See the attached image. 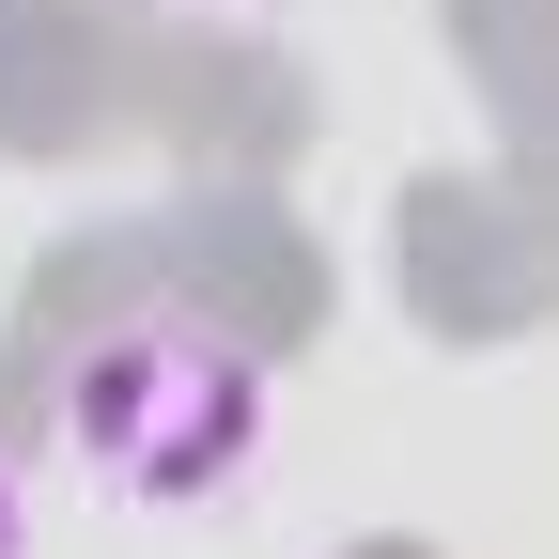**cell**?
<instances>
[{
    "label": "cell",
    "mask_w": 559,
    "mask_h": 559,
    "mask_svg": "<svg viewBox=\"0 0 559 559\" xmlns=\"http://www.w3.org/2000/svg\"><path fill=\"white\" fill-rule=\"evenodd\" d=\"M0 559H32V513H16V466H0Z\"/></svg>",
    "instance_id": "7a4b0ae2"
},
{
    "label": "cell",
    "mask_w": 559,
    "mask_h": 559,
    "mask_svg": "<svg viewBox=\"0 0 559 559\" xmlns=\"http://www.w3.org/2000/svg\"><path fill=\"white\" fill-rule=\"evenodd\" d=\"M280 436V373L218 311H109L62 358V451H79L124 513H218Z\"/></svg>",
    "instance_id": "6da1fadb"
}]
</instances>
